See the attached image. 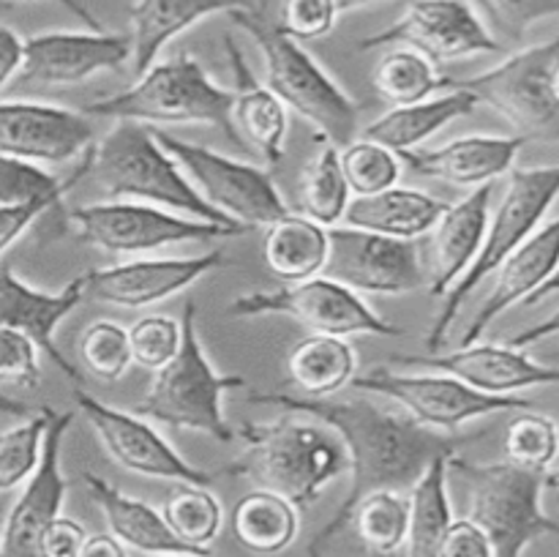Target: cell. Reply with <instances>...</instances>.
Returning <instances> with one entry per match:
<instances>
[{"mask_svg":"<svg viewBox=\"0 0 559 557\" xmlns=\"http://www.w3.org/2000/svg\"><path fill=\"white\" fill-rule=\"evenodd\" d=\"M249 402L320 420L331 426L347 448L353 484L325 528L311 538V557H320V552L349 528L355 506L364 497L374 491H409L435 459L453 457L462 446L484 437V431L459 435L431 429L409 418L407 413H396L364 399H306L289 391H271L249 393Z\"/></svg>","mask_w":559,"mask_h":557,"instance_id":"obj_1","label":"cell"},{"mask_svg":"<svg viewBox=\"0 0 559 557\" xmlns=\"http://www.w3.org/2000/svg\"><path fill=\"white\" fill-rule=\"evenodd\" d=\"M235 437L246 442V453L218 467L222 475H240L260 489L276 491L298 511L314 506L322 491L349 470L344 442L331 426L298 413L273 420H243Z\"/></svg>","mask_w":559,"mask_h":557,"instance_id":"obj_2","label":"cell"},{"mask_svg":"<svg viewBox=\"0 0 559 557\" xmlns=\"http://www.w3.org/2000/svg\"><path fill=\"white\" fill-rule=\"evenodd\" d=\"M91 175L109 200H134L162 205L200 222L246 227L213 208L186 178L173 156L153 137L151 126L120 120L96 145H91ZM251 229V227H246Z\"/></svg>","mask_w":559,"mask_h":557,"instance_id":"obj_3","label":"cell"},{"mask_svg":"<svg viewBox=\"0 0 559 557\" xmlns=\"http://www.w3.org/2000/svg\"><path fill=\"white\" fill-rule=\"evenodd\" d=\"M233 104L235 91L218 85L197 55L178 52L167 60H156L126 91L85 104L82 112L145 126H216L235 147H243L233 123Z\"/></svg>","mask_w":559,"mask_h":557,"instance_id":"obj_4","label":"cell"},{"mask_svg":"<svg viewBox=\"0 0 559 557\" xmlns=\"http://www.w3.org/2000/svg\"><path fill=\"white\" fill-rule=\"evenodd\" d=\"M229 20L249 33L265 58V85L287 109L309 120L331 145L344 147L358 131V102L322 69L320 60L287 36L276 22L267 20L265 9L233 11Z\"/></svg>","mask_w":559,"mask_h":557,"instance_id":"obj_5","label":"cell"},{"mask_svg":"<svg viewBox=\"0 0 559 557\" xmlns=\"http://www.w3.org/2000/svg\"><path fill=\"white\" fill-rule=\"evenodd\" d=\"M180 328L183 336L178 355L156 371L151 388L131 413L173 429L202 431L218 442H233L235 426L224 418L222 399L233 388H246V380L240 375H218L216 366L207 360L197 331V306L191 300L183 306Z\"/></svg>","mask_w":559,"mask_h":557,"instance_id":"obj_6","label":"cell"},{"mask_svg":"<svg viewBox=\"0 0 559 557\" xmlns=\"http://www.w3.org/2000/svg\"><path fill=\"white\" fill-rule=\"evenodd\" d=\"M448 473H456L469 489V522L489 538L495 557H522L530 544L544 535H557L559 522L544 513L540 495L546 473L506 462H469L448 457Z\"/></svg>","mask_w":559,"mask_h":557,"instance_id":"obj_7","label":"cell"},{"mask_svg":"<svg viewBox=\"0 0 559 557\" xmlns=\"http://www.w3.org/2000/svg\"><path fill=\"white\" fill-rule=\"evenodd\" d=\"M559 197V164L546 167H519L508 173V189L502 202L497 205L495 216H489L484 246L473 260L469 271L448 289L442 298L440 315L431 322V331L426 333V347L431 353L442 347V342L451 333L459 311H462L467 295L478 287L484 278H489L535 229L544 224L546 213Z\"/></svg>","mask_w":559,"mask_h":557,"instance_id":"obj_8","label":"cell"},{"mask_svg":"<svg viewBox=\"0 0 559 557\" xmlns=\"http://www.w3.org/2000/svg\"><path fill=\"white\" fill-rule=\"evenodd\" d=\"M559 60V33L544 44H533L508 55L495 69L469 80H451V91L473 93L508 120L524 140H559V104L551 93V74Z\"/></svg>","mask_w":559,"mask_h":557,"instance_id":"obj_9","label":"cell"},{"mask_svg":"<svg viewBox=\"0 0 559 557\" xmlns=\"http://www.w3.org/2000/svg\"><path fill=\"white\" fill-rule=\"evenodd\" d=\"M151 131L158 145L178 162L186 178L197 186V191L238 224H246L251 229L267 227L289 213L282 191L276 189L267 169L224 156L205 145L178 140L158 126H151Z\"/></svg>","mask_w":559,"mask_h":557,"instance_id":"obj_10","label":"cell"},{"mask_svg":"<svg viewBox=\"0 0 559 557\" xmlns=\"http://www.w3.org/2000/svg\"><path fill=\"white\" fill-rule=\"evenodd\" d=\"M80 238L109 254H147L175 244L191 240H216L249 235L246 227H224V224L200 222V218L169 213L164 208L134 200H107L80 205L69 213Z\"/></svg>","mask_w":559,"mask_h":557,"instance_id":"obj_11","label":"cell"},{"mask_svg":"<svg viewBox=\"0 0 559 557\" xmlns=\"http://www.w3.org/2000/svg\"><path fill=\"white\" fill-rule=\"evenodd\" d=\"M227 315H284L309 328L311 333H328V336H355V333H371V336L385 339L404 336L402 325L388 322L358 293L325 276L306 278V282H295L278 289L238 295L229 304Z\"/></svg>","mask_w":559,"mask_h":557,"instance_id":"obj_12","label":"cell"},{"mask_svg":"<svg viewBox=\"0 0 559 557\" xmlns=\"http://www.w3.org/2000/svg\"><path fill=\"white\" fill-rule=\"evenodd\" d=\"M349 386L391 399L409 418L440 431H456L467 420L484 418V415L508 413V410H519V413L535 410L530 399L516 396V393L495 396V393L475 391L467 382L442 375V371L402 375L393 369H371L366 375H355Z\"/></svg>","mask_w":559,"mask_h":557,"instance_id":"obj_13","label":"cell"},{"mask_svg":"<svg viewBox=\"0 0 559 557\" xmlns=\"http://www.w3.org/2000/svg\"><path fill=\"white\" fill-rule=\"evenodd\" d=\"M380 47H409L435 66L506 49L469 0H407L404 14L393 25L358 42V49Z\"/></svg>","mask_w":559,"mask_h":557,"instance_id":"obj_14","label":"cell"},{"mask_svg":"<svg viewBox=\"0 0 559 557\" xmlns=\"http://www.w3.org/2000/svg\"><path fill=\"white\" fill-rule=\"evenodd\" d=\"M320 276L366 295H407L426 287V265L415 240L355 227L328 229V260Z\"/></svg>","mask_w":559,"mask_h":557,"instance_id":"obj_15","label":"cell"},{"mask_svg":"<svg viewBox=\"0 0 559 557\" xmlns=\"http://www.w3.org/2000/svg\"><path fill=\"white\" fill-rule=\"evenodd\" d=\"M74 404L87 424L96 431L98 442L109 453L115 464L145 478L175 481L186 486H211L218 478V470H202L186 462L167 440L156 431V426L136 413L104 404L91 396L85 388H74Z\"/></svg>","mask_w":559,"mask_h":557,"instance_id":"obj_16","label":"cell"},{"mask_svg":"<svg viewBox=\"0 0 559 557\" xmlns=\"http://www.w3.org/2000/svg\"><path fill=\"white\" fill-rule=\"evenodd\" d=\"M131 60V36L109 31H47L25 38L20 82L76 85Z\"/></svg>","mask_w":559,"mask_h":557,"instance_id":"obj_17","label":"cell"},{"mask_svg":"<svg viewBox=\"0 0 559 557\" xmlns=\"http://www.w3.org/2000/svg\"><path fill=\"white\" fill-rule=\"evenodd\" d=\"M74 420V410L58 413L47 426L41 446V462L36 473L27 478L25 489L11 506L0 535V557H41L44 530L60 517V506L66 497V475L60 470V448L63 437Z\"/></svg>","mask_w":559,"mask_h":557,"instance_id":"obj_18","label":"cell"},{"mask_svg":"<svg viewBox=\"0 0 559 557\" xmlns=\"http://www.w3.org/2000/svg\"><path fill=\"white\" fill-rule=\"evenodd\" d=\"M93 145L85 112L44 102H0V153L33 164H66Z\"/></svg>","mask_w":559,"mask_h":557,"instance_id":"obj_19","label":"cell"},{"mask_svg":"<svg viewBox=\"0 0 559 557\" xmlns=\"http://www.w3.org/2000/svg\"><path fill=\"white\" fill-rule=\"evenodd\" d=\"M391 364L426 366V369L451 375L467 382L475 391L495 393V396H513L524 388L559 386V366L533 360L524 349L508 347L506 342H475L469 347H459L442 355H391Z\"/></svg>","mask_w":559,"mask_h":557,"instance_id":"obj_20","label":"cell"},{"mask_svg":"<svg viewBox=\"0 0 559 557\" xmlns=\"http://www.w3.org/2000/svg\"><path fill=\"white\" fill-rule=\"evenodd\" d=\"M222 265L224 251L216 249L197 257H156V260H129L93 268L85 273L87 295L123 309H145L183 293L186 287Z\"/></svg>","mask_w":559,"mask_h":557,"instance_id":"obj_21","label":"cell"},{"mask_svg":"<svg viewBox=\"0 0 559 557\" xmlns=\"http://www.w3.org/2000/svg\"><path fill=\"white\" fill-rule=\"evenodd\" d=\"M85 273L71 278L58 293H41V289H33L31 284L22 282L9 262L0 265V325L14 328V331H22L25 336H31L36 342V347L41 353H47V358L69 380L76 382V388H82V371L60 353V347L55 344V331L85 300Z\"/></svg>","mask_w":559,"mask_h":557,"instance_id":"obj_22","label":"cell"},{"mask_svg":"<svg viewBox=\"0 0 559 557\" xmlns=\"http://www.w3.org/2000/svg\"><path fill=\"white\" fill-rule=\"evenodd\" d=\"M524 145L527 140L519 134H469L442 147H413V151H402L396 156L402 158L409 173L442 180V183L459 186V189H478V186L495 183L497 178L511 173Z\"/></svg>","mask_w":559,"mask_h":557,"instance_id":"obj_23","label":"cell"},{"mask_svg":"<svg viewBox=\"0 0 559 557\" xmlns=\"http://www.w3.org/2000/svg\"><path fill=\"white\" fill-rule=\"evenodd\" d=\"M559 268V216L540 224L506 262L495 271V287L486 295L473 322L464 328L459 347H469L478 342L491 322L506 315L511 306L524 304L535 289L544 287Z\"/></svg>","mask_w":559,"mask_h":557,"instance_id":"obj_24","label":"cell"},{"mask_svg":"<svg viewBox=\"0 0 559 557\" xmlns=\"http://www.w3.org/2000/svg\"><path fill=\"white\" fill-rule=\"evenodd\" d=\"M495 183H484L469 191L459 202L448 205L440 222L431 227L429 260L426 265V289L435 298H445L448 289L469 271L473 260L484 246L486 227L491 216Z\"/></svg>","mask_w":559,"mask_h":557,"instance_id":"obj_25","label":"cell"},{"mask_svg":"<svg viewBox=\"0 0 559 557\" xmlns=\"http://www.w3.org/2000/svg\"><path fill=\"white\" fill-rule=\"evenodd\" d=\"M254 0H134L131 22V66L134 74H145L169 42L216 14L254 9Z\"/></svg>","mask_w":559,"mask_h":557,"instance_id":"obj_26","label":"cell"},{"mask_svg":"<svg viewBox=\"0 0 559 557\" xmlns=\"http://www.w3.org/2000/svg\"><path fill=\"white\" fill-rule=\"evenodd\" d=\"M224 49L235 71V129L254 145V151L262 153L271 167H278L284 162V142L289 131L287 107L278 102V96L265 82H257L254 71L246 63L243 52L229 33L224 36Z\"/></svg>","mask_w":559,"mask_h":557,"instance_id":"obj_27","label":"cell"},{"mask_svg":"<svg viewBox=\"0 0 559 557\" xmlns=\"http://www.w3.org/2000/svg\"><path fill=\"white\" fill-rule=\"evenodd\" d=\"M87 486V495L93 497L98 508H102L104 519H107L109 535L120 541L123 546H131L145 555L162 557V555H183V552H194V555H207V549H194V546L183 544L178 535L169 530L164 522L162 511H156L147 502L136 500V497L123 495L118 486L104 481L102 475L85 473L82 475Z\"/></svg>","mask_w":559,"mask_h":557,"instance_id":"obj_28","label":"cell"},{"mask_svg":"<svg viewBox=\"0 0 559 557\" xmlns=\"http://www.w3.org/2000/svg\"><path fill=\"white\" fill-rule=\"evenodd\" d=\"M451 202L437 200L420 189H407V186H393V189L380 191L371 197H355L349 200L344 224L366 233L388 235L399 240H418L431 233L442 213Z\"/></svg>","mask_w":559,"mask_h":557,"instance_id":"obj_29","label":"cell"},{"mask_svg":"<svg viewBox=\"0 0 559 557\" xmlns=\"http://www.w3.org/2000/svg\"><path fill=\"white\" fill-rule=\"evenodd\" d=\"M475 107L478 102L473 93L453 87L442 96L426 98V102L409 104V107H391L385 115L366 126L364 140L377 142L393 153L413 151L431 134H437L442 126L453 123L464 115H473Z\"/></svg>","mask_w":559,"mask_h":557,"instance_id":"obj_30","label":"cell"},{"mask_svg":"<svg viewBox=\"0 0 559 557\" xmlns=\"http://www.w3.org/2000/svg\"><path fill=\"white\" fill-rule=\"evenodd\" d=\"M287 371L298 396H336L353 382L355 371H358V353L347 342V336L311 333L289 349Z\"/></svg>","mask_w":559,"mask_h":557,"instance_id":"obj_31","label":"cell"},{"mask_svg":"<svg viewBox=\"0 0 559 557\" xmlns=\"http://www.w3.org/2000/svg\"><path fill=\"white\" fill-rule=\"evenodd\" d=\"M262 254L273 276L287 284L320 276L328 260V227L304 213H287L267 224Z\"/></svg>","mask_w":559,"mask_h":557,"instance_id":"obj_32","label":"cell"},{"mask_svg":"<svg viewBox=\"0 0 559 557\" xmlns=\"http://www.w3.org/2000/svg\"><path fill=\"white\" fill-rule=\"evenodd\" d=\"M453 524L448 495V457L435 459L409 489V530L404 557H440L442 538Z\"/></svg>","mask_w":559,"mask_h":557,"instance_id":"obj_33","label":"cell"},{"mask_svg":"<svg viewBox=\"0 0 559 557\" xmlns=\"http://www.w3.org/2000/svg\"><path fill=\"white\" fill-rule=\"evenodd\" d=\"M300 530V511L282 495L257 489L246 495L233 511V533L246 549L257 555H278Z\"/></svg>","mask_w":559,"mask_h":557,"instance_id":"obj_34","label":"cell"},{"mask_svg":"<svg viewBox=\"0 0 559 557\" xmlns=\"http://www.w3.org/2000/svg\"><path fill=\"white\" fill-rule=\"evenodd\" d=\"M371 85L391 107H409L440 91H451V76L437 74L435 63L426 55L409 47H393L377 60Z\"/></svg>","mask_w":559,"mask_h":557,"instance_id":"obj_35","label":"cell"},{"mask_svg":"<svg viewBox=\"0 0 559 557\" xmlns=\"http://www.w3.org/2000/svg\"><path fill=\"white\" fill-rule=\"evenodd\" d=\"M349 528L371 557L404 552L409 530V497L404 491H374L355 506Z\"/></svg>","mask_w":559,"mask_h":557,"instance_id":"obj_36","label":"cell"},{"mask_svg":"<svg viewBox=\"0 0 559 557\" xmlns=\"http://www.w3.org/2000/svg\"><path fill=\"white\" fill-rule=\"evenodd\" d=\"M349 205V186L342 169V151L331 142L317 151L300 178V211L322 227H336Z\"/></svg>","mask_w":559,"mask_h":557,"instance_id":"obj_37","label":"cell"},{"mask_svg":"<svg viewBox=\"0 0 559 557\" xmlns=\"http://www.w3.org/2000/svg\"><path fill=\"white\" fill-rule=\"evenodd\" d=\"M91 173V147L82 153V167H76L69 178H55L52 173L41 169L38 164L25 158L3 156L0 153V208L5 205H27V202L63 200L66 191Z\"/></svg>","mask_w":559,"mask_h":557,"instance_id":"obj_38","label":"cell"},{"mask_svg":"<svg viewBox=\"0 0 559 557\" xmlns=\"http://www.w3.org/2000/svg\"><path fill=\"white\" fill-rule=\"evenodd\" d=\"M162 517L169 524V530L183 544L194 546V549H207V544L216 538L224 522L218 497L213 491H207V486L186 484L178 491H173V497L164 502Z\"/></svg>","mask_w":559,"mask_h":557,"instance_id":"obj_39","label":"cell"},{"mask_svg":"<svg viewBox=\"0 0 559 557\" xmlns=\"http://www.w3.org/2000/svg\"><path fill=\"white\" fill-rule=\"evenodd\" d=\"M506 457L516 467L549 473L559 457V424L551 415L522 410L508 424Z\"/></svg>","mask_w":559,"mask_h":557,"instance_id":"obj_40","label":"cell"},{"mask_svg":"<svg viewBox=\"0 0 559 557\" xmlns=\"http://www.w3.org/2000/svg\"><path fill=\"white\" fill-rule=\"evenodd\" d=\"M52 415V407H41L20 426L0 435V491H11L27 484V478L36 473L38 462H41L44 435H47Z\"/></svg>","mask_w":559,"mask_h":557,"instance_id":"obj_41","label":"cell"},{"mask_svg":"<svg viewBox=\"0 0 559 557\" xmlns=\"http://www.w3.org/2000/svg\"><path fill=\"white\" fill-rule=\"evenodd\" d=\"M342 151V169L347 178L349 194L371 197L380 191L399 186L402 178V158L388 147L377 145L371 140H353Z\"/></svg>","mask_w":559,"mask_h":557,"instance_id":"obj_42","label":"cell"},{"mask_svg":"<svg viewBox=\"0 0 559 557\" xmlns=\"http://www.w3.org/2000/svg\"><path fill=\"white\" fill-rule=\"evenodd\" d=\"M80 355L82 364L91 375L98 380H120L129 371L131 360V344L129 331L115 320H96L82 331L80 339Z\"/></svg>","mask_w":559,"mask_h":557,"instance_id":"obj_43","label":"cell"},{"mask_svg":"<svg viewBox=\"0 0 559 557\" xmlns=\"http://www.w3.org/2000/svg\"><path fill=\"white\" fill-rule=\"evenodd\" d=\"M495 38L522 42L535 22L559 16V0H469Z\"/></svg>","mask_w":559,"mask_h":557,"instance_id":"obj_44","label":"cell"},{"mask_svg":"<svg viewBox=\"0 0 559 557\" xmlns=\"http://www.w3.org/2000/svg\"><path fill=\"white\" fill-rule=\"evenodd\" d=\"M183 328L167 315H147L129 328L131 360L147 371H158L178 355Z\"/></svg>","mask_w":559,"mask_h":557,"instance_id":"obj_45","label":"cell"},{"mask_svg":"<svg viewBox=\"0 0 559 557\" xmlns=\"http://www.w3.org/2000/svg\"><path fill=\"white\" fill-rule=\"evenodd\" d=\"M41 382L38 347L31 336L0 325V388H36Z\"/></svg>","mask_w":559,"mask_h":557,"instance_id":"obj_46","label":"cell"},{"mask_svg":"<svg viewBox=\"0 0 559 557\" xmlns=\"http://www.w3.org/2000/svg\"><path fill=\"white\" fill-rule=\"evenodd\" d=\"M338 11L336 0H282L278 27L298 42L325 38L336 27Z\"/></svg>","mask_w":559,"mask_h":557,"instance_id":"obj_47","label":"cell"},{"mask_svg":"<svg viewBox=\"0 0 559 557\" xmlns=\"http://www.w3.org/2000/svg\"><path fill=\"white\" fill-rule=\"evenodd\" d=\"M440 557H495V552L478 524L469 519H453L442 538Z\"/></svg>","mask_w":559,"mask_h":557,"instance_id":"obj_48","label":"cell"},{"mask_svg":"<svg viewBox=\"0 0 559 557\" xmlns=\"http://www.w3.org/2000/svg\"><path fill=\"white\" fill-rule=\"evenodd\" d=\"M55 205H58V202L38 200V202H27V205L0 208V254H3L14 240H20L22 235H25V229L31 227L44 211H49V208Z\"/></svg>","mask_w":559,"mask_h":557,"instance_id":"obj_49","label":"cell"},{"mask_svg":"<svg viewBox=\"0 0 559 557\" xmlns=\"http://www.w3.org/2000/svg\"><path fill=\"white\" fill-rule=\"evenodd\" d=\"M85 535V528L80 522H74V519H52V524L44 530L41 557H76Z\"/></svg>","mask_w":559,"mask_h":557,"instance_id":"obj_50","label":"cell"},{"mask_svg":"<svg viewBox=\"0 0 559 557\" xmlns=\"http://www.w3.org/2000/svg\"><path fill=\"white\" fill-rule=\"evenodd\" d=\"M25 60V38L9 25H0V87L14 80Z\"/></svg>","mask_w":559,"mask_h":557,"instance_id":"obj_51","label":"cell"},{"mask_svg":"<svg viewBox=\"0 0 559 557\" xmlns=\"http://www.w3.org/2000/svg\"><path fill=\"white\" fill-rule=\"evenodd\" d=\"M551 336H559V309L555 311V315L546 317L544 322H535V325L524 328V331H519L516 336L508 339V347H516V349H527L533 347V344H540L546 342V339Z\"/></svg>","mask_w":559,"mask_h":557,"instance_id":"obj_52","label":"cell"},{"mask_svg":"<svg viewBox=\"0 0 559 557\" xmlns=\"http://www.w3.org/2000/svg\"><path fill=\"white\" fill-rule=\"evenodd\" d=\"M76 557H126V546L109 533L85 535Z\"/></svg>","mask_w":559,"mask_h":557,"instance_id":"obj_53","label":"cell"},{"mask_svg":"<svg viewBox=\"0 0 559 557\" xmlns=\"http://www.w3.org/2000/svg\"><path fill=\"white\" fill-rule=\"evenodd\" d=\"M0 3L3 5H16V3H36V0H0ZM52 3H58V5H63L66 11H71V14L76 16V20L82 22V25L87 27V31H104V25H102V20H98L96 14H93L91 9H87L85 3H82V0H52Z\"/></svg>","mask_w":559,"mask_h":557,"instance_id":"obj_54","label":"cell"},{"mask_svg":"<svg viewBox=\"0 0 559 557\" xmlns=\"http://www.w3.org/2000/svg\"><path fill=\"white\" fill-rule=\"evenodd\" d=\"M0 413L16 415V418H25V415H27V404L20 402V399L9 396V393H5V391H0Z\"/></svg>","mask_w":559,"mask_h":557,"instance_id":"obj_55","label":"cell"},{"mask_svg":"<svg viewBox=\"0 0 559 557\" xmlns=\"http://www.w3.org/2000/svg\"><path fill=\"white\" fill-rule=\"evenodd\" d=\"M555 293H559V268H557L555 276H551L549 282L544 284V287L535 289V293L530 295V298L524 300V304H527V306H535V304H540V300H546V298H549V295H555Z\"/></svg>","mask_w":559,"mask_h":557,"instance_id":"obj_56","label":"cell"},{"mask_svg":"<svg viewBox=\"0 0 559 557\" xmlns=\"http://www.w3.org/2000/svg\"><path fill=\"white\" fill-rule=\"evenodd\" d=\"M336 3H338V11H342V14H349V11L371 9V5L391 3V0H336Z\"/></svg>","mask_w":559,"mask_h":557,"instance_id":"obj_57","label":"cell"},{"mask_svg":"<svg viewBox=\"0 0 559 557\" xmlns=\"http://www.w3.org/2000/svg\"><path fill=\"white\" fill-rule=\"evenodd\" d=\"M546 486H549V489L559 491V467L549 470V473H546Z\"/></svg>","mask_w":559,"mask_h":557,"instance_id":"obj_58","label":"cell"},{"mask_svg":"<svg viewBox=\"0 0 559 557\" xmlns=\"http://www.w3.org/2000/svg\"><path fill=\"white\" fill-rule=\"evenodd\" d=\"M551 93H555V102L559 104V60L555 66V74H551Z\"/></svg>","mask_w":559,"mask_h":557,"instance_id":"obj_59","label":"cell"},{"mask_svg":"<svg viewBox=\"0 0 559 557\" xmlns=\"http://www.w3.org/2000/svg\"><path fill=\"white\" fill-rule=\"evenodd\" d=\"M162 557H207V555H194V552H183V555H162Z\"/></svg>","mask_w":559,"mask_h":557,"instance_id":"obj_60","label":"cell"},{"mask_svg":"<svg viewBox=\"0 0 559 557\" xmlns=\"http://www.w3.org/2000/svg\"><path fill=\"white\" fill-rule=\"evenodd\" d=\"M382 557H404V552H396V555H382Z\"/></svg>","mask_w":559,"mask_h":557,"instance_id":"obj_61","label":"cell"},{"mask_svg":"<svg viewBox=\"0 0 559 557\" xmlns=\"http://www.w3.org/2000/svg\"><path fill=\"white\" fill-rule=\"evenodd\" d=\"M3 11H9V5H3V3H0V14H3Z\"/></svg>","mask_w":559,"mask_h":557,"instance_id":"obj_62","label":"cell"}]
</instances>
